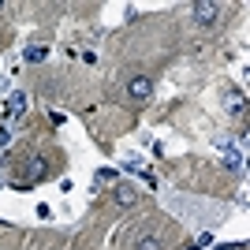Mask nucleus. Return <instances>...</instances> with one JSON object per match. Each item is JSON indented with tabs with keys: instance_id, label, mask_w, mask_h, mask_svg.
Segmentation results:
<instances>
[{
	"instance_id": "1",
	"label": "nucleus",
	"mask_w": 250,
	"mask_h": 250,
	"mask_svg": "<svg viewBox=\"0 0 250 250\" xmlns=\"http://www.w3.org/2000/svg\"><path fill=\"white\" fill-rule=\"evenodd\" d=\"M190 15H194V22H198V26H217L220 4H213V0H198V4L190 8Z\"/></svg>"
},
{
	"instance_id": "2",
	"label": "nucleus",
	"mask_w": 250,
	"mask_h": 250,
	"mask_svg": "<svg viewBox=\"0 0 250 250\" xmlns=\"http://www.w3.org/2000/svg\"><path fill=\"white\" fill-rule=\"evenodd\" d=\"M127 94H131V101H149V97H153V83H149L146 75H135V79L127 83Z\"/></svg>"
},
{
	"instance_id": "3",
	"label": "nucleus",
	"mask_w": 250,
	"mask_h": 250,
	"mask_svg": "<svg viewBox=\"0 0 250 250\" xmlns=\"http://www.w3.org/2000/svg\"><path fill=\"white\" fill-rule=\"evenodd\" d=\"M26 104H30V101H26V94H22V90H15V94L8 97V120L22 116V112H26Z\"/></svg>"
},
{
	"instance_id": "4",
	"label": "nucleus",
	"mask_w": 250,
	"mask_h": 250,
	"mask_svg": "<svg viewBox=\"0 0 250 250\" xmlns=\"http://www.w3.org/2000/svg\"><path fill=\"white\" fill-rule=\"evenodd\" d=\"M22 60H26V63H42V60H49V45H30V49H22Z\"/></svg>"
},
{
	"instance_id": "5",
	"label": "nucleus",
	"mask_w": 250,
	"mask_h": 250,
	"mask_svg": "<svg viewBox=\"0 0 250 250\" xmlns=\"http://www.w3.org/2000/svg\"><path fill=\"white\" fill-rule=\"evenodd\" d=\"M42 176H45V161H42V157H34V161H30V176H26V183H38Z\"/></svg>"
},
{
	"instance_id": "6",
	"label": "nucleus",
	"mask_w": 250,
	"mask_h": 250,
	"mask_svg": "<svg viewBox=\"0 0 250 250\" xmlns=\"http://www.w3.org/2000/svg\"><path fill=\"white\" fill-rule=\"evenodd\" d=\"M228 112H235V116L247 112V101H243V94H228Z\"/></svg>"
},
{
	"instance_id": "7",
	"label": "nucleus",
	"mask_w": 250,
	"mask_h": 250,
	"mask_svg": "<svg viewBox=\"0 0 250 250\" xmlns=\"http://www.w3.org/2000/svg\"><path fill=\"white\" fill-rule=\"evenodd\" d=\"M116 202H120V206H131V202H135V190L131 187H116Z\"/></svg>"
},
{
	"instance_id": "8",
	"label": "nucleus",
	"mask_w": 250,
	"mask_h": 250,
	"mask_svg": "<svg viewBox=\"0 0 250 250\" xmlns=\"http://www.w3.org/2000/svg\"><path fill=\"white\" fill-rule=\"evenodd\" d=\"M239 165H243V153H228L224 157V168H228V172H235Z\"/></svg>"
},
{
	"instance_id": "9",
	"label": "nucleus",
	"mask_w": 250,
	"mask_h": 250,
	"mask_svg": "<svg viewBox=\"0 0 250 250\" xmlns=\"http://www.w3.org/2000/svg\"><path fill=\"white\" fill-rule=\"evenodd\" d=\"M135 250H161V243H157V239H138Z\"/></svg>"
},
{
	"instance_id": "10",
	"label": "nucleus",
	"mask_w": 250,
	"mask_h": 250,
	"mask_svg": "<svg viewBox=\"0 0 250 250\" xmlns=\"http://www.w3.org/2000/svg\"><path fill=\"white\" fill-rule=\"evenodd\" d=\"M209 243H213V235H209V231H202V235H198V243H194V247H198V250H206Z\"/></svg>"
}]
</instances>
